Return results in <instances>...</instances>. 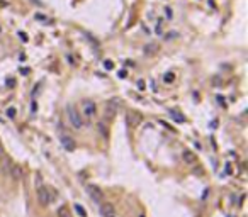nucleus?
<instances>
[{"label": "nucleus", "instance_id": "f257e3e1", "mask_svg": "<svg viewBox=\"0 0 248 217\" xmlns=\"http://www.w3.org/2000/svg\"><path fill=\"white\" fill-rule=\"evenodd\" d=\"M66 114H68L70 124H71L75 129H82V127H83V119H82V115H80V112H78V110L73 107V105H68V108H66Z\"/></svg>", "mask_w": 248, "mask_h": 217}, {"label": "nucleus", "instance_id": "f03ea898", "mask_svg": "<svg viewBox=\"0 0 248 217\" xmlns=\"http://www.w3.org/2000/svg\"><path fill=\"white\" fill-rule=\"evenodd\" d=\"M37 200L41 205H49V203L55 200V195L51 193V188H46V187H41L37 190Z\"/></svg>", "mask_w": 248, "mask_h": 217}, {"label": "nucleus", "instance_id": "7ed1b4c3", "mask_svg": "<svg viewBox=\"0 0 248 217\" xmlns=\"http://www.w3.org/2000/svg\"><path fill=\"white\" fill-rule=\"evenodd\" d=\"M99 212H100V216L102 217H116V210H114V207H112V203H109V202H102L100 203Z\"/></svg>", "mask_w": 248, "mask_h": 217}, {"label": "nucleus", "instance_id": "20e7f679", "mask_svg": "<svg viewBox=\"0 0 248 217\" xmlns=\"http://www.w3.org/2000/svg\"><path fill=\"white\" fill-rule=\"evenodd\" d=\"M60 141H61L63 148L66 149V151H73V149H75V141H73V139H71V136H68L66 132H61Z\"/></svg>", "mask_w": 248, "mask_h": 217}, {"label": "nucleus", "instance_id": "39448f33", "mask_svg": "<svg viewBox=\"0 0 248 217\" xmlns=\"http://www.w3.org/2000/svg\"><path fill=\"white\" fill-rule=\"evenodd\" d=\"M83 112L87 117H94L97 114V105L94 100H83Z\"/></svg>", "mask_w": 248, "mask_h": 217}, {"label": "nucleus", "instance_id": "423d86ee", "mask_svg": "<svg viewBox=\"0 0 248 217\" xmlns=\"http://www.w3.org/2000/svg\"><path fill=\"white\" fill-rule=\"evenodd\" d=\"M9 171H10V176L15 178V180H21V178H22V168L19 166V165L12 163V165L9 166Z\"/></svg>", "mask_w": 248, "mask_h": 217}, {"label": "nucleus", "instance_id": "0eeeda50", "mask_svg": "<svg viewBox=\"0 0 248 217\" xmlns=\"http://www.w3.org/2000/svg\"><path fill=\"white\" fill-rule=\"evenodd\" d=\"M97 129H99V134L102 136L104 139L109 137V126H107V122L105 121H99L97 122Z\"/></svg>", "mask_w": 248, "mask_h": 217}, {"label": "nucleus", "instance_id": "6e6552de", "mask_svg": "<svg viewBox=\"0 0 248 217\" xmlns=\"http://www.w3.org/2000/svg\"><path fill=\"white\" fill-rule=\"evenodd\" d=\"M168 114L172 115V119H173L175 122H177V124H182V122L185 121V117H184V115L180 114V112H177L175 108H168Z\"/></svg>", "mask_w": 248, "mask_h": 217}, {"label": "nucleus", "instance_id": "1a4fd4ad", "mask_svg": "<svg viewBox=\"0 0 248 217\" xmlns=\"http://www.w3.org/2000/svg\"><path fill=\"white\" fill-rule=\"evenodd\" d=\"M182 158H184V161H185L187 165L195 163V156H194V153H192V151H189V149H185V151L182 153Z\"/></svg>", "mask_w": 248, "mask_h": 217}, {"label": "nucleus", "instance_id": "9d476101", "mask_svg": "<svg viewBox=\"0 0 248 217\" xmlns=\"http://www.w3.org/2000/svg\"><path fill=\"white\" fill-rule=\"evenodd\" d=\"M139 121H141V115H136V114H128V115H126V122H128V126H136Z\"/></svg>", "mask_w": 248, "mask_h": 217}, {"label": "nucleus", "instance_id": "9b49d317", "mask_svg": "<svg viewBox=\"0 0 248 217\" xmlns=\"http://www.w3.org/2000/svg\"><path fill=\"white\" fill-rule=\"evenodd\" d=\"M89 193L92 197H94V200H95V202H99V200H100V198H102V192H100V190L99 188H95V187H89Z\"/></svg>", "mask_w": 248, "mask_h": 217}, {"label": "nucleus", "instance_id": "f8f14e48", "mask_svg": "<svg viewBox=\"0 0 248 217\" xmlns=\"http://www.w3.org/2000/svg\"><path fill=\"white\" fill-rule=\"evenodd\" d=\"M58 217H71V214H70V210H68V207H60L58 209Z\"/></svg>", "mask_w": 248, "mask_h": 217}, {"label": "nucleus", "instance_id": "ddd939ff", "mask_svg": "<svg viewBox=\"0 0 248 217\" xmlns=\"http://www.w3.org/2000/svg\"><path fill=\"white\" fill-rule=\"evenodd\" d=\"M75 210H76V214H78L80 217H87V210L83 209L80 203H75Z\"/></svg>", "mask_w": 248, "mask_h": 217}, {"label": "nucleus", "instance_id": "4468645a", "mask_svg": "<svg viewBox=\"0 0 248 217\" xmlns=\"http://www.w3.org/2000/svg\"><path fill=\"white\" fill-rule=\"evenodd\" d=\"M163 80H165V83H173V80H175V75H173L172 71H168V73H165Z\"/></svg>", "mask_w": 248, "mask_h": 217}, {"label": "nucleus", "instance_id": "2eb2a0df", "mask_svg": "<svg viewBox=\"0 0 248 217\" xmlns=\"http://www.w3.org/2000/svg\"><path fill=\"white\" fill-rule=\"evenodd\" d=\"M7 115L10 117V119H14V117H15V108L14 107H9L7 108Z\"/></svg>", "mask_w": 248, "mask_h": 217}, {"label": "nucleus", "instance_id": "dca6fc26", "mask_svg": "<svg viewBox=\"0 0 248 217\" xmlns=\"http://www.w3.org/2000/svg\"><path fill=\"white\" fill-rule=\"evenodd\" d=\"M104 66H105V70H112V68H114V63H112L110 60H107L105 63H104Z\"/></svg>", "mask_w": 248, "mask_h": 217}, {"label": "nucleus", "instance_id": "f3484780", "mask_svg": "<svg viewBox=\"0 0 248 217\" xmlns=\"http://www.w3.org/2000/svg\"><path fill=\"white\" fill-rule=\"evenodd\" d=\"M165 14L168 19H172V9H165Z\"/></svg>", "mask_w": 248, "mask_h": 217}, {"label": "nucleus", "instance_id": "a211bd4d", "mask_svg": "<svg viewBox=\"0 0 248 217\" xmlns=\"http://www.w3.org/2000/svg\"><path fill=\"white\" fill-rule=\"evenodd\" d=\"M138 88H139V90H143V88H145V83H143V80L138 81Z\"/></svg>", "mask_w": 248, "mask_h": 217}, {"label": "nucleus", "instance_id": "6ab92c4d", "mask_svg": "<svg viewBox=\"0 0 248 217\" xmlns=\"http://www.w3.org/2000/svg\"><path fill=\"white\" fill-rule=\"evenodd\" d=\"M31 110H32V114H34L36 110H37V105H36V102H32V108H31Z\"/></svg>", "mask_w": 248, "mask_h": 217}, {"label": "nucleus", "instance_id": "aec40b11", "mask_svg": "<svg viewBox=\"0 0 248 217\" xmlns=\"http://www.w3.org/2000/svg\"><path fill=\"white\" fill-rule=\"evenodd\" d=\"M19 36H21V37H22L24 41H27V37H26V34H24V32H19Z\"/></svg>", "mask_w": 248, "mask_h": 217}]
</instances>
